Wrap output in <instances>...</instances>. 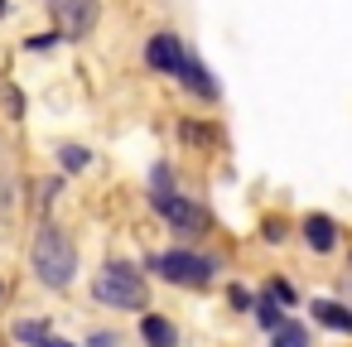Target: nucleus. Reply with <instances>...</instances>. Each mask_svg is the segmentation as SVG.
Masks as SVG:
<instances>
[{
    "label": "nucleus",
    "instance_id": "nucleus-20",
    "mask_svg": "<svg viewBox=\"0 0 352 347\" xmlns=\"http://www.w3.org/2000/svg\"><path fill=\"white\" fill-rule=\"evenodd\" d=\"M39 347H73V342H63V337H54V333H49V337H44Z\"/></svg>",
    "mask_w": 352,
    "mask_h": 347
},
{
    "label": "nucleus",
    "instance_id": "nucleus-6",
    "mask_svg": "<svg viewBox=\"0 0 352 347\" xmlns=\"http://www.w3.org/2000/svg\"><path fill=\"white\" fill-rule=\"evenodd\" d=\"M54 10L63 15L68 39H82V34H92V25H97V0H54Z\"/></svg>",
    "mask_w": 352,
    "mask_h": 347
},
{
    "label": "nucleus",
    "instance_id": "nucleus-7",
    "mask_svg": "<svg viewBox=\"0 0 352 347\" xmlns=\"http://www.w3.org/2000/svg\"><path fill=\"white\" fill-rule=\"evenodd\" d=\"M179 82H184L193 97H203V102H217V78H212V73H208V68H203L193 54H188V63L179 68Z\"/></svg>",
    "mask_w": 352,
    "mask_h": 347
},
{
    "label": "nucleus",
    "instance_id": "nucleus-16",
    "mask_svg": "<svg viewBox=\"0 0 352 347\" xmlns=\"http://www.w3.org/2000/svg\"><path fill=\"white\" fill-rule=\"evenodd\" d=\"M58 39H63V34H58V30H54V34H34V39H30V44H25V49H30V54H44V49H54V44H58Z\"/></svg>",
    "mask_w": 352,
    "mask_h": 347
},
{
    "label": "nucleus",
    "instance_id": "nucleus-5",
    "mask_svg": "<svg viewBox=\"0 0 352 347\" xmlns=\"http://www.w3.org/2000/svg\"><path fill=\"white\" fill-rule=\"evenodd\" d=\"M145 63H150L155 73H164V78H179V68L188 63V49H184L179 34H150V44H145Z\"/></svg>",
    "mask_w": 352,
    "mask_h": 347
},
{
    "label": "nucleus",
    "instance_id": "nucleus-13",
    "mask_svg": "<svg viewBox=\"0 0 352 347\" xmlns=\"http://www.w3.org/2000/svg\"><path fill=\"white\" fill-rule=\"evenodd\" d=\"M256 318H261V328H270V333H275L285 313H280V304H275L270 294H261V299H256Z\"/></svg>",
    "mask_w": 352,
    "mask_h": 347
},
{
    "label": "nucleus",
    "instance_id": "nucleus-2",
    "mask_svg": "<svg viewBox=\"0 0 352 347\" xmlns=\"http://www.w3.org/2000/svg\"><path fill=\"white\" fill-rule=\"evenodd\" d=\"M92 299L107 304V309H145V304H150V289H145V275H140V270L111 260V265L97 270V280H92Z\"/></svg>",
    "mask_w": 352,
    "mask_h": 347
},
{
    "label": "nucleus",
    "instance_id": "nucleus-1",
    "mask_svg": "<svg viewBox=\"0 0 352 347\" xmlns=\"http://www.w3.org/2000/svg\"><path fill=\"white\" fill-rule=\"evenodd\" d=\"M30 265H34V275H39V284H49V289H68L73 280H78V246H73V236L63 232V227H39V236H34V246H30Z\"/></svg>",
    "mask_w": 352,
    "mask_h": 347
},
{
    "label": "nucleus",
    "instance_id": "nucleus-17",
    "mask_svg": "<svg viewBox=\"0 0 352 347\" xmlns=\"http://www.w3.org/2000/svg\"><path fill=\"white\" fill-rule=\"evenodd\" d=\"M6 107H10V116H20V111H25V97L10 87V92H6Z\"/></svg>",
    "mask_w": 352,
    "mask_h": 347
},
{
    "label": "nucleus",
    "instance_id": "nucleus-11",
    "mask_svg": "<svg viewBox=\"0 0 352 347\" xmlns=\"http://www.w3.org/2000/svg\"><path fill=\"white\" fill-rule=\"evenodd\" d=\"M270 347H309V333H304V323H294V318H280V328L270 333Z\"/></svg>",
    "mask_w": 352,
    "mask_h": 347
},
{
    "label": "nucleus",
    "instance_id": "nucleus-19",
    "mask_svg": "<svg viewBox=\"0 0 352 347\" xmlns=\"http://www.w3.org/2000/svg\"><path fill=\"white\" fill-rule=\"evenodd\" d=\"M232 304H236V309H251V294H246L241 284H232Z\"/></svg>",
    "mask_w": 352,
    "mask_h": 347
},
{
    "label": "nucleus",
    "instance_id": "nucleus-22",
    "mask_svg": "<svg viewBox=\"0 0 352 347\" xmlns=\"http://www.w3.org/2000/svg\"><path fill=\"white\" fill-rule=\"evenodd\" d=\"M0 294H6V284H0Z\"/></svg>",
    "mask_w": 352,
    "mask_h": 347
},
{
    "label": "nucleus",
    "instance_id": "nucleus-15",
    "mask_svg": "<svg viewBox=\"0 0 352 347\" xmlns=\"http://www.w3.org/2000/svg\"><path fill=\"white\" fill-rule=\"evenodd\" d=\"M265 294H270L280 309H289V304H294V284H289V280H270V284H265Z\"/></svg>",
    "mask_w": 352,
    "mask_h": 347
},
{
    "label": "nucleus",
    "instance_id": "nucleus-8",
    "mask_svg": "<svg viewBox=\"0 0 352 347\" xmlns=\"http://www.w3.org/2000/svg\"><path fill=\"white\" fill-rule=\"evenodd\" d=\"M304 241H309V251H333L338 246V227L323 212H314V217H304Z\"/></svg>",
    "mask_w": 352,
    "mask_h": 347
},
{
    "label": "nucleus",
    "instance_id": "nucleus-21",
    "mask_svg": "<svg viewBox=\"0 0 352 347\" xmlns=\"http://www.w3.org/2000/svg\"><path fill=\"white\" fill-rule=\"evenodd\" d=\"M0 15H6V0H0Z\"/></svg>",
    "mask_w": 352,
    "mask_h": 347
},
{
    "label": "nucleus",
    "instance_id": "nucleus-4",
    "mask_svg": "<svg viewBox=\"0 0 352 347\" xmlns=\"http://www.w3.org/2000/svg\"><path fill=\"white\" fill-rule=\"evenodd\" d=\"M150 203H155V212L179 232V236H203V227H208V212L198 208V203H188L184 193H150Z\"/></svg>",
    "mask_w": 352,
    "mask_h": 347
},
{
    "label": "nucleus",
    "instance_id": "nucleus-3",
    "mask_svg": "<svg viewBox=\"0 0 352 347\" xmlns=\"http://www.w3.org/2000/svg\"><path fill=\"white\" fill-rule=\"evenodd\" d=\"M150 270H155L160 280H169V284L203 289V284H212L217 260H212V256H198V251H160V256H150Z\"/></svg>",
    "mask_w": 352,
    "mask_h": 347
},
{
    "label": "nucleus",
    "instance_id": "nucleus-10",
    "mask_svg": "<svg viewBox=\"0 0 352 347\" xmlns=\"http://www.w3.org/2000/svg\"><path fill=\"white\" fill-rule=\"evenodd\" d=\"M314 318L323 328H333V333H352V309H342L333 299H314Z\"/></svg>",
    "mask_w": 352,
    "mask_h": 347
},
{
    "label": "nucleus",
    "instance_id": "nucleus-14",
    "mask_svg": "<svg viewBox=\"0 0 352 347\" xmlns=\"http://www.w3.org/2000/svg\"><path fill=\"white\" fill-rule=\"evenodd\" d=\"M15 337H20V342H34V347H39V342L49 337V328H44L39 318H25V323H15Z\"/></svg>",
    "mask_w": 352,
    "mask_h": 347
},
{
    "label": "nucleus",
    "instance_id": "nucleus-9",
    "mask_svg": "<svg viewBox=\"0 0 352 347\" xmlns=\"http://www.w3.org/2000/svg\"><path fill=\"white\" fill-rule=\"evenodd\" d=\"M140 337H145V347H174V342H179L174 323L160 318V313H145V318H140Z\"/></svg>",
    "mask_w": 352,
    "mask_h": 347
},
{
    "label": "nucleus",
    "instance_id": "nucleus-12",
    "mask_svg": "<svg viewBox=\"0 0 352 347\" xmlns=\"http://www.w3.org/2000/svg\"><path fill=\"white\" fill-rule=\"evenodd\" d=\"M58 164H63V174H82V169L92 164V150H82V145H58Z\"/></svg>",
    "mask_w": 352,
    "mask_h": 347
},
{
    "label": "nucleus",
    "instance_id": "nucleus-18",
    "mask_svg": "<svg viewBox=\"0 0 352 347\" xmlns=\"http://www.w3.org/2000/svg\"><path fill=\"white\" fill-rule=\"evenodd\" d=\"M87 347H116V333H92Z\"/></svg>",
    "mask_w": 352,
    "mask_h": 347
}]
</instances>
